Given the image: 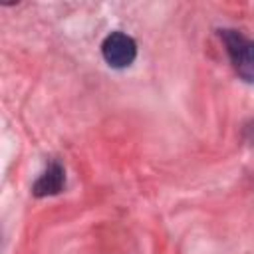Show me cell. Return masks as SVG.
I'll use <instances>...</instances> for the list:
<instances>
[{"label": "cell", "instance_id": "obj_3", "mask_svg": "<svg viewBox=\"0 0 254 254\" xmlns=\"http://www.w3.org/2000/svg\"><path fill=\"white\" fill-rule=\"evenodd\" d=\"M64 169L58 165V163H54V165H50L48 167V171L36 181V185H34V192L38 194V196H46V194H56V192H60L62 190V187H64Z\"/></svg>", "mask_w": 254, "mask_h": 254}, {"label": "cell", "instance_id": "obj_1", "mask_svg": "<svg viewBox=\"0 0 254 254\" xmlns=\"http://www.w3.org/2000/svg\"><path fill=\"white\" fill-rule=\"evenodd\" d=\"M101 52H103L105 62L111 67H127L133 64V60L137 56V46L131 36H127L123 32H113L105 38Z\"/></svg>", "mask_w": 254, "mask_h": 254}, {"label": "cell", "instance_id": "obj_2", "mask_svg": "<svg viewBox=\"0 0 254 254\" xmlns=\"http://www.w3.org/2000/svg\"><path fill=\"white\" fill-rule=\"evenodd\" d=\"M224 38L238 73L254 83V42H246L238 34H224Z\"/></svg>", "mask_w": 254, "mask_h": 254}]
</instances>
